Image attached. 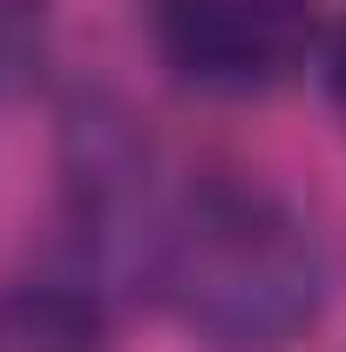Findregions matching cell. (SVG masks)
Here are the masks:
<instances>
[{
  "label": "cell",
  "instance_id": "cell-1",
  "mask_svg": "<svg viewBox=\"0 0 346 352\" xmlns=\"http://www.w3.org/2000/svg\"><path fill=\"white\" fill-rule=\"evenodd\" d=\"M143 292L204 352H292L326 311V251L265 183L197 176L156 223Z\"/></svg>",
  "mask_w": 346,
  "mask_h": 352
},
{
  "label": "cell",
  "instance_id": "cell-2",
  "mask_svg": "<svg viewBox=\"0 0 346 352\" xmlns=\"http://www.w3.org/2000/svg\"><path fill=\"white\" fill-rule=\"evenodd\" d=\"M54 163H61V210L82 251L102 271H130L143 285L170 197L156 190V149L136 129V116L109 88H75L61 102Z\"/></svg>",
  "mask_w": 346,
  "mask_h": 352
},
{
  "label": "cell",
  "instance_id": "cell-3",
  "mask_svg": "<svg viewBox=\"0 0 346 352\" xmlns=\"http://www.w3.org/2000/svg\"><path fill=\"white\" fill-rule=\"evenodd\" d=\"M163 75L204 102H265L319 47L305 0H143Z\"/></svg>",
  "mask_w": 346,
  "mask_h": 352
},
{
  "label": "cell",
  "instance_id": "cell-4",
  "mask_svg": "<svg viewBox=\"0 0 346 352\" xmlns=\"http://www.w3.org/2000/svg\"><path fill=\"white\" fill-rule=\"evenodd\" d=\"M0 352H109V311L82 285L0 292Z\"/></svg>",
  "mask_w": 346,
  "mask_h": 352
},
{
  "label": "cell",
  "instance_id": "cell-5",
  "mask_svg": "<svg viewBox=\"0 0 346 352\" xmlns=\"http://www.w3.org/2000/svg\"><path fill=\"white\" fill-rule=\"evenodd\" d=\"M54 54V0H0V102L28 95Z\"/></svg>",
  "mask_w": 346,
  "mask_h": 352
},
{
  "label": "cell",
  "instance_id": "cell-6",
  "mask_svg": "<svg viewBox=\"0 0 346 352\" xmlns=\"http://www.w3.org/2000/svg\"><path fill=\"white\" fill-rule=\"evenodd\" d=\"M319 75H326V95H333V109L346 122V14H340V28L319 41Z\"/></svg>",
  "mask_w": 346,
  "mask_h": 352
}]
</instances>
